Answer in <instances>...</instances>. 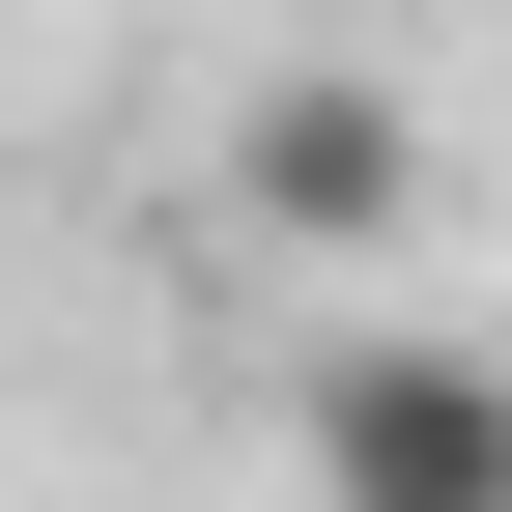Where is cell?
I'll list each match as a JSON object with an SVG mask.
<instances>
[{
	"instance_id": "obj_1",
	"label": "cell",
	"mask_w": 512,
	"mask_h": 512,
	"mask_svg": "<svg viewBox=\"0 0 512 512\" xmlns=\"http://www.w3.org/2000/svg\"><path fill=\"white\" fill-rule=\"evenodd\" d=\"M285 512H512V342H456V313L313 342V399H285Z\"/></svg>"
},
{
	"instance_id": "obj_2",
	"label": "cell",
	"mask_w": 512,
	"mask_h": 512,
	"mask_svg": "<svg viewBox=\"0 0 512 512\" xmlns=\"http://www.w3.org/2000/svg\"><path fill=\"white\" fill-rule=\"evenodd\" d=\"M456 171H427V114L370 86V57H285V86H228V228L256 256H399Z\"/></svg>"
}]
</instances>
